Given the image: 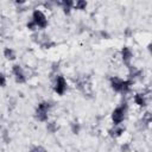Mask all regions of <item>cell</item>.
<instances>
[{"mask_svg":"<svg viewBox=\"0 0 152 152\" xmlns=\"http://www.w3.org/2000/svg\"><path fill=\"white\" fill-rule=\"evenodd\" d=\"M59 5L63 7V12L65 14H70V11H71V7H74V2L71 0H65V1H62L59 2Z\"/></svg>","mask_w":152,"mask_h":152,"instance_id":"obj_8","label":"cell"},{"mask_svg":"<svg viewBox=\"0 0 152 152\" xmlns=\"http://www.w3.org/2000/svg\"><path fill=\"white\" fill-rule=\"evenodd\" d=\"M30 152H48V151H46L43 146H40V145H36V146H32V147H31Z\"/></svg>","mask_w":152,"mask_h":152,"instance_id":"obj_15","label":"cell"},{"mask_svg":"<svg viewBox=\"0 0 152 152\" xmlns=\"http://www.w3.org/2000/svg\"><path fill=\"white\" fill-rule=\"evenodd\" d=\"M26 26H27V28H28V30H31V31H36V30H37V26H36V24H34L32 20H31V21H28Z\"/></svg>","mask_w":152,"mask_h":152,"instance_id":"obj_18","label":"cell"},{"mask_svg":"<svg viewBox=\"0 0 152 152\" xmlns=\"http://www.w3.org/2000/svg\"><path fill=\"white\" fill-rule=\"evenodd\" d=\"M12 72H13V75L15 76V75L23 74L24 71H23V69H21V66H20L19 64H14V65H13V68H12Z\"/></svg>","mask_w":152,"mask_h":152,"instance_id":"obj_13","label":"cell"},{"mask_svg":"<svg viewBox=\"0 0 152 152\" xmlns=\"http://www.w3.org/2000/svg\"><path fill=\"white\" fill-rule=\"evenodd\" d=\"M55 45H56V43H55V42H51L50 39L46 40V42H44V43L42 44V46H43L44 49H50V48H52V46H55Z\"/></svg>","mask_w":152,"mask_h":152,"instance_id":"obj_17","label":"cell"},{"mask_svg":"<svg viewBox=\"0 0 152 152\" xmlns=\"http://www.w3.org/2000/svg\"><path fill=\"white\" fill-rule=\"evenodd\" d=\"M2 139L5 140V142H10V137H8V131L7 129L2 131Z\"/></svg>","mask_w":152,"mask_h":152,"instance_id":"obj_19","label":"cell"},{"mask_svg":"<svg viewBox=\"0 0 152 152\" xmlns=\"http://www.w3.org/2000/svg\"><path fill=\"white\" fill-rule=\"evenodd\" d=\"M121 57L126 66H131V61L133 58V52L128 46H124L121 50Z\"/></svg>","mask_w":152,"mask_h":152,"instance_id":"obj_5","label":"cell"},{"mask_svg":"<svg viewBox=\"0 0 152 152\" xmlns=\"http://www.w3.org/2000/svg\"><path fill=\"white\" fill-rule=\"evenodd\" d=\"M57 129H58V126H57V124H56L55 121L49 122V124L46 125V131H48L49 133H55V132H57Z\"/></svg>","mask_w":152,"mask_h":152,"instance_id":"obj_11","label":"cell"},{"mask_svg":"<svg viewBox=\"0 0 152 152\" xmlns=\"http://www.w3.org/2000/svg\"><path fill=\"white\" fill-rule=\"evenodd\" d=\"M126 112H127V104L126 103H122L121 106L116 107L113 110V113H112V120H113L114 125H120L124 121V119L126 116Z\"/></svg>","mask_w":152,"mask_h":152,"instance_id":"obj_2","label":"cell"},{"mask_svg":"<svg viewBox=\"0 0 152 152\" xmlns=\"http://www.w3.org/2000/svg\"><path fill=\"white\" fill-rule=\"evenodd\" d=\"M122 81H124V80L120 78V77H118V76H114V77L110 78V86H112V88H113L114 91L120 93L121 86H122Z\"/></svg>","mask_w":152,"mask_h":152,"instance_id":"obj_6","label":"cell"},{"mask_svg":"<svg viewBox=\"0 0 152 152\" xmlns=\"http://www.w3.org/2000/svg\"><path fill=\"white\" fill-rule=\"evenodd\" d=\"M66 90V81L63 76H57L56 82H55V91L58 95H63Z\"/></svg>","mask_w":152,"mask_h":152,"instance_id":"obj_4","label":"cell"},{"mask_svg":"<svg viewBox=\"0 0 152 152\" xmlns=\"http://www.w3.org/2000/svg\"><path fill=\"white\" fill-rule=\"evenodd\" d=\"M32 21L39 28H45L48 26V19H46L45 14L42 11H39V10H36L33 12V14H32Z\"/></svg>","mask_w":152,"mask_h":152,"instance_id":"obj_3","label":"cell"},{"mask_svg":"<svg viewBox=\"0 0 152 152\" xmlns=\"http://www.w3.org/2000/svg\"><path fill=\"white\" fill-rule=\"evenodd\" d=\"M87 1H84V0H78V1H76V4H74V7L76 8V10H86V7H87Z\"/></svg>","mask_w":152,"mask_h":152,"instance_id":"obj_12","label":"cell"},{"mask_svg":"<svg viewBox=\"0 0 152 152\" xmlns=\"http://www.w3.org/2000/svg\"><path fill=\"white\" fill-rule=\"evenodd\" d=\"M124 132H125V127H124V126H120V125H114V127L110 128V129L108 131L109 135L113 137V138H118V137H120Z\"/></svg>","mask_w":152,"mask_h":152,"instance_id":"obj_7","label":"cell"},{"mask_svg":"<svg viewBox=\"0 0 152 152\" xmlns=\"http://www.w3.org/2000/svg\"><path fill=\"white\" fill-rule=\"evenodd\" d=\"M80 128H81L80 124H77V122H72V124H71V132H72L74 134H77V133L80 132Z\"/></svg>","mask_w":152,"mask_h":152,"instance_id":"obj_16","label":"cell"},{"mask_svg":"<svg viewBox=\"0 0 152 152\" xmlns=\"http://www.w3.org/2000/svg\"><path fill=\"white\" fill-rule=\"evenodd\" d=\"M14 77H15V82L17 83H25L26 82V76H25L24 72L23 74H19V75H15Z\"/></svg>","mask_w":152,"mask_h":152,"instance_id":"obj_14","label":"cell"},{"mask_svg":"<svg viewBox=\"0 0 152 152\" xmlns=\"http://www.w3.org/2000/svg\"><path fill=\"white\" fill-rule=\"evenodd\" d=\"M51 104L48 102V101H43L38 104L37 109H36V113H34V116L38 121H46L48 120V110L50 109Z\"/></svg>","mask_w":152,"mask_h":152,"instance_id":"obj_1","label":"cell"},{"mask_svg":"<svg viewBox=\"0 0 152 152\" xmlns=\"http://www.w3.org/2000/svg\"><path fill=\"white\" fill-rule=\"evenodd\" d=\"M134 102H135L138 106H140V107H145V106L147 104L146 97H145L144 94H137V95L134 96Z\"/></svg>","mask_w":152,"mask_h":152,"instance_id":"obj_9","label":"cell"},{"mask_svg":"<svg viewBox=\"0 0 152 152\" xmlns=\"http://www.w3.org/2000/svg\"><path fill=\"white\" fill-rule=\"evenodd\" d=\"M0 129H1V126H0Z\"/></svg>","mask_w":152,"mask_h":152,"instance_id":"obj_23","label":"cell"},{"mask_svg":"<svg viewBox=\"0 0 152 152\" xmlns=\"http://www.w3.org/2000/svg\"><path fill=\"white\" fill-rule=\"evenodd\" d=\"M4 56H5L8 61L15 59V52H14V50L11 49V48H5V50H4Z\"/></svg>","mask_w":152,"mask_h":152,"instance_id":"obj_10","label":"cell"},{"mask_svg":"<svg viewBox=\"0 0 152 152\" xmlns=\"http://www.w3.org/2000/svg\"><path fill=\"white\" fill-rule=\"evenodd\" d=\"M6 86V76L4 74H0V87Z\"/></svg>","mask_w":152,"mask_h":152,"instance_id":"obj_20","label":"cell"},{"mask_svg":"<svg viewBox=\"0 0 152 152\" xmlns=\"http://www.w3.org/2000/svg\"><path fill=\"white\" fill-rule=\"evenodd\" d=\"M121 152H129V145L128 144H124L121 146Z\"/></svg>","mask_w":152,"mask_h":152,"instance_id":"obj_21","label":"cell"},{"mask_svg":"<svg viewBox=\"0 0 152 152\" xmlns=\"http://www.w3.org/2000/svg\"><path fill=\"white\" fill-rule=\"evenodd\" d=\"M100 34H101V37H102V38H106V39H108V38L110 37L106 31H101V32H100Z\"/></svg>","mask_w":152,"mask_h":152,"instance_id":"obj_22","label":"cell"}]
</instances>
